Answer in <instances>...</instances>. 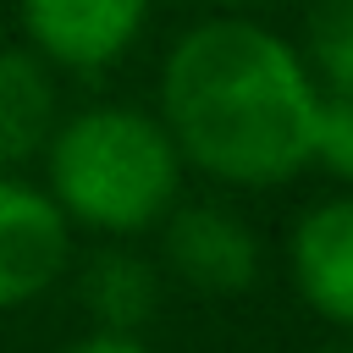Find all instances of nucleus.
<instances>
[{
  "label": "nucleus",
  "instance_id": "nucleus-1",
  "mask_svg": "<svg viewBox=\"0 0 353 353\" xmlns=\"http://www.w3.org/2000/svg\"><path fill=\"white\" fill-rule=\"evenodd\" d=\"M320 83L298 44L248 17L188 28L160 61V121L204 176L281 188L309 165Z\"/></svg>",
  "mask_w": 353,
  "mask_h": 353
},
{
  "label": "nucleus",
  "instance_id": "nucleus-2",
  "mask_svg": "<svg viewBox=\"0 0 353 353\" xmlns=\"http://www.w3.org/2000/svg\"><path fill=\"white\" fill-rule=\"evenodd\" d=\"M182 154L160 116L132 105H88L44 138V193L61 215L99 237H138L176 204Z\"/></svg>",
  "mask_w": 353,
  "mask_h": 353
},
{
  "label": "nucleus",
  "instance_id": "nucleus-3",
  "mask_svg": "<svg viewBox=\"0 0 353 353\" xmlns=\"http://www.w3.org/2000/svg\"><path fill=\"white\" fill-rule=\"evenodd\" d=\"M149 6L154 0H17L33 55L44 66H66V72L116 66L138 44Z\"/></svg>",
  "mask_w": 353,
  "mask_h": 353
},
{
  "label": "nucleus",
  "instance_id": "nucleus-4",
  "mask_svg": "<svg viewBox=\"0 0 353 353\" xmlns=\"http://www.w3.org/2000/svg\"><path fill=\"white\" fill-rule=\"evenodd\" d=\"M72 259V221L61 204L0 171V314L33 303Z\"/></svg>",
  "mask_w": 353,
  "mask_h": 353
},
{
  "label": "nucleus",
  "instance_id": "nucleus-5",
  "mask_svg": "<svg viewBox=\"0 0 353 353\" xmlns=\"http://www.w3.org/2000/svg\"><path fill=\"white\" fill-rule=\"evenodd\" d=\"M165 265L199 292H248L259 276V237L237 210L221 204H171L165 215Z\"/></svg>",
  "mask_w": 353,
  "mask_h": 353
},
{
  "label": "nucleus",
  "instance_id": "nucleus-6",
  "mask_svg": "<svg viewBox=\"0 0 353 353\" xmlns=\"http://www.w3.org/2000/svg\"><path fill=\"white\" fill-rule=\"evenodd\" d=\"M287 276L320 320L353 331V193L320 199L292 221Z\"/></svg>",
  "mask_w": 353,
  "mask_h": 353
},
{
  "label": "nucleus",
  "instance_id": "nucleus-7",
  "mask_svg": "<svg viewBox=\"0 0 353 353\" xmlns=\"http://www.w3.org/2000/svg\"><path fill=\"white\" fill-rule=\"evenodd\" d=\"M55 127V83L33 50H0V171L44 149Z\"/></svg>",
  "mask_w": 353,
  "mask_h": 353
},
{
  "label": "nucleus",
  "instance_id": "nucleus-8",
  "mask_svg": "<svg viewBox=\"0 0 353 353\" xmlns=\"http://www.w3.org/2000/svg\"><path fill=\"white\" fill-rule=\"evenodd\" d=\"M83 303L105 331H143L160 309V276L149 259L127 248H105L83 270Z\"/></svg>",
  "mask_w": 353,
  "mask_h": 353
},
{
  "label": "nucleus",
  "instance_id": "nucleus-9",
  "mask_svg": "<svg viewBox=\"0 0 353 353\" xmlns=\"http://www.w3.org/2000/svg\"><path fill=\"white\" fill-rule=\"evenodd\" d=\"M303 61L320 88L353 94V0H309Z\"/></svg>",
  "mask_w": 353,
  "mask_h": 353
},
{
  "label": "nucleus",
  "instance_id": "nucleus-10",
  "mask_svg": "<svg viewBox=\"0 0 353 353\" xmlns=\"http://www.w3.org/2000/svg\"><path fill=\"white\" fill-rule=\"evenodd\" d=\"M314 165H325L336 182L353 188V94H331L320 88V110H314Z\"/></svg>",
  "mask_w": 353,
  "mask_h": 353
},
{
  "label": "nucleus",
  "instance_id": "nucleus-11",
  "mask_svg": "<svg viewBox=\"0 0 353 353\" xmlns=\"http://www.w3.org/2000/svg\"><path fill=\"white\" fill-rule=\"evenodd\" d=\"M61 353H149V342L138 336V331H88V336H77L72 347H61Z\"/></svg>",
  "mask_w": 353,
  "mask_h": 353
},
{
  "label": "nucleus",
  "instance_id": "nucleus-12",
  "mask_svg": "<svg viewBox=\"0 0 353 353\" xmlns=\"http://www.w3.org/2000/svg\"><path fill=\"white\" fill-rule=\"evenodd\" d=\"M314 353H353V342H331V347H314Z\"/></svg>",
  "mask_w": 353,
  "mask_h": 353
},
{
  "label": "nucleus",
  "instance_id": "nucleus-13",
  "mask_svg": "<svg viewBox=\"0 0 353 353\" xmlns=\"http://www.w3.org/2000/svg\"><path fill=\"white\" fill-rule=\"evenodd\" d=\"M210 6H248V0H210Z\"/></svg>",
  "mask_w": 353,
  "mask_h": 353
}]
</instances>
